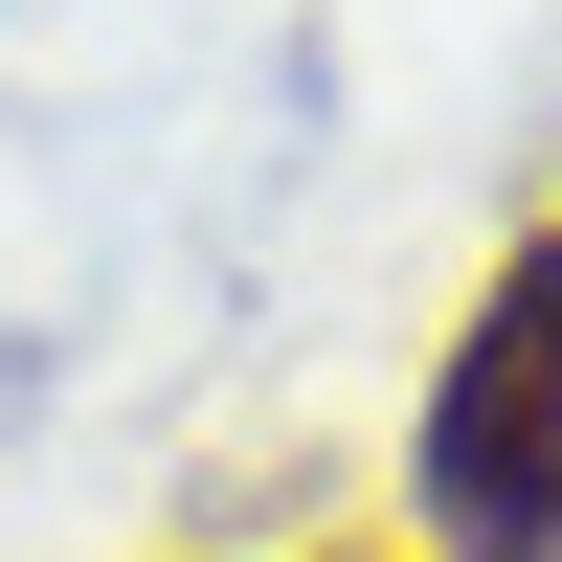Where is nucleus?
<instances>
[{"label": "nucleus", "instance_id": "nucleus-1", "mask_svg": "<svg viewBox=\"0 0 562 562\" xmlns=\"http://www.w3.org/2000/svg\"><path fill=\"white\" fill-rule=\"evenodd\" d=\"M428 540L450 562H562V225L495 248L473 338L428 383Z\"/></svg>", "mask_w": 562, "mask_h": 562}]
</instances>
